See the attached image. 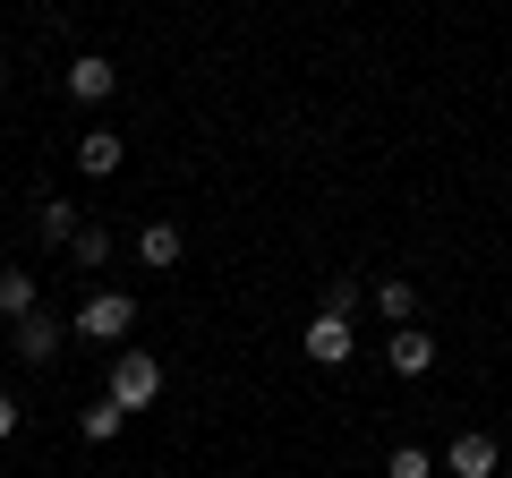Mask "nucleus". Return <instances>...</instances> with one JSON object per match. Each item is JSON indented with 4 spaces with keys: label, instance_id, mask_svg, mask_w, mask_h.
<instances>
[{
    "label": "nucleus",
    "instance_id": "2",
    "mask_svg": "<svg viewBox=\"0 0 512 478\" xmlns=\"http://www.w3.org/2000/svg\"><path fill=\"white\" fill-rule=\"evenodd\" d=\"M77 333H86V342H111V350H120L128 333H137V299H128V291H94L86 308H77Z\"/></svg>",
    "mask_w": 512,
    "mask_h": 478
},
{
    "label": "nucleus",
    "instance_id": "4",
    "mask_svg": "<svg viewBox=\"0 0 512 478\" xmlns=\"http://www.w3.org/2000/svg\"><path fill=\"white\" fill-rule=\"evenodd\" d=\"M504 470V444L487 436V427H461L453 444H444V478H495Z\"/></svg>",
    "mask_w": 512,
    "mask_h": 478
},
{
    "label": "nucleus",
    "instance_id": "18",
    "mask_svg": "<svg viewBox=\"0 0 512 478\" xmlns=\"http://www.w3.org/2000/svg\"><path fill=\"white\" fill-rule=\"evenodd\" d=\"M0 94H9V60H0Z\"/></svg>",
    "mask_w": 512,
    "mask_h": 478
},
{
    "label": "nucleus",
    "instance_id": "8",
    "mask_svg": "<svg viewBox=\"0 0 512 478\" xmlns=\"http://www.w3.org/2000/svg\"><path fill=\"white\" fill-rule=\"evenodd\" d=\"M384 350H393V376H427V368H436V333H427V325H393Z\"/></svg>",
    "mask_w": 512,
    "mask_h": 478
},
{
    "label": "nucleus",
    "instance_id": "6",
    "mask_svg": "<svg viewBox=\"0 0 512 478\" xmlns=\"http://www.w3.org/2000/svg\"><path fill=\"white\" fill-rule=\"evenodd\" d=\"M69 94H77V103H111V94H120V60L77 52V60H69Z\"/></svg>",
    "mask_w": 512,
    "mask_h": 478
},
{
    "label": "nucleus",
    "instance_id": "19",
    "mask_svg": "<svg viewBox=\"0 0 512 478\" xmlns=\"http://www.w3.org/2000/svg\"><path fill=\"white\" fill-rule=\"evenodd\" d=\"M504 103H512V86H504Z\"/></svg>",
    "mask_w": 512,
    "mask_h": 478
},
{
    "label": "nucleus",
    "instance_id": "12",
    "mask_svg": "<svg viewBox=\"0 0 512 478\" xmlns=\"http://www.w3.org/2000/svg\"><path fill=\"white\" fill-rule=\"evenodd\" d=\"M69 265H77V274H103V265H111V231H103V222H77Z\"/></svg>",
    "mask_w": 512,
    "mask_h": 478
},
{
    "label": "nucleus",
    "instance_id": "7",
    "mask_svg": "<svg viewBox=\"0 0 512 478\" xmlns=\"http://www.w3.org/2000/svg\"><path fill=\"white\" fill-rule=\"evenodd\" d=\"M120 163H128L120 129H86L77 137V171H86V180H120Z\"/></svg>",
    "mask_w": 512,
    "mask_h": 478
},
{
    "label": "nucleus",
    "instance_id": "14",
    "mask_svg": "<svg viewBox=\"0 0 512 478\" xmlns=\"http://www.w3.org/2000/svg\"><path fill=\"white\" fill-rule=\"evenodd\" d=\"M120 419H128V410H120V402L103 393L94 410H77V436H86V444H111V436H120Z\"/></svg>",
    "mask_w": 512,
    "mask_h": 478
},
{
    "label": "nucleus",
    "instance_id": "13",
    "mask_svg": "<svg viewBox=\"0 0 512 478\" xmlns=\"http://www.w3.org/2000/svg\"><path fill=\"white\" fill-rule=\"evenodd\" d=\"M77 222H86V214H77L69 197H43V205H35V231L52 239V248H69V239H77Z\"/></svg>",
    "mask_w": 512,
    "mask_h": 478
},
{
    "label": "nucleus",
    "instance_id": "3",
    "mask_svg": "<svg viewBox=\"0 0 512 478\" xmlns=\"http://www.w3.org/2000/svg\"><path fill=\"white\" fill-rule=\"evenodd\" d=\"M60 342H69V325H60L52 308H35V316H18V325H9V350H18L26 368H52Z\"/></svg>",
    "mask_w": 512,
    "mask_h": 478
},
{
    "label": "nucleus",
    "instance_id": "11",
    "mask_svg": "<svg viewBox=\"0 0 512 478\" xmlns=\"http://www.w3.org/2000/svg\"><path fill=\"white\" fill-rule=\"evenodd\" d=\"M367 299H376V316H384V325H419V291H410L402 274H384Z\"/></svg>",
    "mask_w": 512,
    "mask_h": 478
},
{
    "label": "nucleus",
    "instance_id": "1",
    "mask_svg": "<svg viewBox=\"0 0 512 478\" xmlns=\"http://www.w3.org/2000/svg\"><path fill=\"white\" fill-rule=\"evenodd\" d=\"M103 393L120 410H146L154 393H163V359H154V350H137V342H120L111 350V376H103Z\"/></svg>",
    "mask_w": 512,
    "mask_h": 478
},
{
    "label": "nucleus",
    "instance_id": "16",
    "mask_svg": "<svg viewBox=\"0 0 512 478\" xmlns=\"http://www.w3.org/2000/svg\"><path fill=\"white\" fill-rule=\"evenodd\" d=\"M384 470H393V478H436V453H427V444H393Z\"/></svg>",
    "mask_w": 512,
    "mask_h": 478
},
{
    "label": "nucleus",
    "instance_id": "15",
    "mask_svg": "<svg viewBox=\"0 0 512 478\" xmlns=\"http://www.w3.org/2000/svg\"><path fill=\"white\" fill-rule=\"evenodd\" d=\"M359 308H367V282L359 274H333L325 282V316H359Z\"/></svg>",
    "mask_w": 512,
    "mask_h": 478
},
{
    "label": "nucleus",
    "instance_id": "17",
    "mask_svg": "<svg viewBox=\"0 0 512 478\" xmlns=\"http://www.w3.org/2000/svg\"><path fill=\"white\" fill-rule=\"evenodd\" d=\"M18 427H26V410H18V393H0V444L18 436Z\"/></svg>",
    "mask_w": 512,
    "mask_h": 478
},
{
    "label": "nucleus",
    "instance_id": "10",
    "mask_svg": "<svg viewBox=\"0 0 512 478\" xmlns=\"http://www.w3.org/2000/svg\"><path fill=\"white\" fill-rule=\"evenodd\" d=\"M35 308H43V282L26 274V265H0V316L18 325V316H35Z\"/></svg>",
    "mask_w": 512,
    "mask_h": 478
},
{
    "label": "nucleus",
    "instance_id": "9",
    "mask_svg": "<svg viewBox=\"0 0 512 478\" xmlns=\"http://www.w3.org/2000/svg\"><path fill=\"white\" fill-rule=\"evenodd\" d=\"M137 257H146L154 274H171V265L188 257V239H180V222H146V231H137Z\"/></svg>",
    "mask_w": 512,
    "mask_h": 478
},
{
    "label": "nucleus",
    "instance_id": "5",
    "mask_svg": "<svg viewBox=\"0 0 512 478\" xmlns=\"http://www.w3.org/2000/svg\"><path fill=\"white\" fill-rule=\"evenodd\" d=\"M299 350H308L316 368H350V350H359V333H350V316H308V333H299Z\"/></svg>",
    "mask_w": 512,
    "mask_h": 478
}]
</instances>
